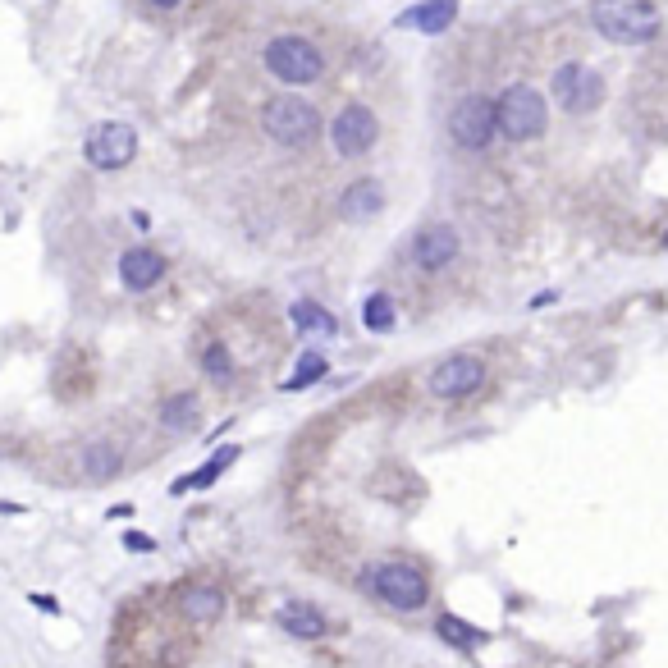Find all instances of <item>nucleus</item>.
Segmentation results:
<instances>
[{
	"mask_svg": "<svg viewBox=\"0 0 668 668\" xmlns=\"http://www.w3.org/2000/svg\"><path fill=\"white\" fill-rule=\"evenodd\" d=\"M376 142H380L376 110L362 106V101H348V106H339V115L330 119V147H334V156L357 161V156H367Z\"/></svg>",
	"mask_w": 668,
	"mask_h": 668,
	"instance_id": "6e6552de",
	"label": "nucleus"
},
{
	"mask_svg": "<svg viewBox=\"0 0 668 668\" xmlns=\"http://www.w3.org/2000/svg\"><path fill=\"white\" fill-rule=\"evenodd\" d=\"M362 586H367V595H376L380 604H389L394 614H417V609H426V600H431L426 572L408 559H389V563L367 568L362 572Z\"/></svg>",
	"mask_w": 668,
	"mask_h": 668,
	"instance_id": "f03ea898",
	"label": "nucleus"
},
{
	"mask_svg": "<svg viewBox=\"0 0 668 668\" xmlns=\"http://www.w3.org/2000/svg\"><path fill=\"white\" fill-rule=\"evenodd\" d=\"M595 33L618 46H646L664 33V14L655 0H591Z\"/></svg>",
	"mask_w": 668,
	"mask_h": 668,
	"instance_id": "f257e3e1",
	"label": "nucleus"
},
{
	"mask_svg": "<svg viewBox=\"0 0 668 668\" xmlns=\"http://www.w3.org/2000/svg\"><path fill=\"white\" fill-rule=\"evenodd\" d=\"M275 623H280L289 636H298V641H321V636L330 632V618L307 600H284L280 609H275Z\"/></svg>",
	"mask_w": 668,
	"mask_h": 668,
	"instance_id": "2eb2a0df",
	"label": "nucleus"
},
{
	"mask_svg": "<svg viewBox=\"0 0 668 668\" xmlns=\"http://www.w3.org/2000/svg\"><path fill=\"white\" fill-rule=\"evenodd\" d=\"M380 211H385V188H380V179H357V184H348L344 197H339V216H344L348 225H367Z\"/></svg>",
	"mask_w": 668,
	"mask_h": 668,
	"instance_id": "4468645a",
	"label": "nucleus"
},
{
	"mask_svg": "<svg viewBox=\"0 0 668 668\" xmlns=\"http://www.w3.org/2000/svg\"><path fill=\"white\" fill-rule=\"evenodd\" d=\"M325 376H330V362H325V353H316V348H312V353L298 357V367H293V376L284 380V389L293 394V389H307V385H316V380H325Z\"/></svg>",
	"mask_w": 668,
	"mask_h": 668,
	"instance_id": "5701e85b",
	"label": "nucleus"
},
{
	"mask_svg": "<svg viewBox=\"0 0 668 668\" xmlns=\"http://www.w3.org/2000/svg\"><path fill=\"white\" fill-rule=\"evenodd\" d=\"M481 385H485V362L476 353H453L431 371V394L435 399H449V403L476 394Z\"/></svg>",
	"mask_w": 668,
	"mask_h": 668,
	"instance_id": "9d476101",
	"label": "nucleus"
},
{
	"mask_svg": "<svg viewBox=\"0 0 668 668\" xmlns=\"http://www.w3.org/2000/svg\"><path fill=\"white\" fill-rule=\"evenodd\" d=\"M289 321L298 334H321V339H330V334H339V321H334L330 312H325L316 298H298L289 302Z\"/></svg>",
	"mask_w": 668,
	"mask_h": 668,
	"instance_id": "6ab92c4d",
	"label": "nucleus"
},
{
	"mask_svg": "<svg viewBox=\"0 0 668 668\" xmlns=\"http://www.w3.org/2000/svg\"><path fill=\"white\" fill-rule=\"evenodd\" d=\"M453 19H458V0H421L408 14H399V28H417L426 37H440L453 28Z\"/></svg>",
	"mask_w": 668,
	"mask_h": 668,
	"instance_id": "dca6fc26",
	"label": "nucleus"
},
{
	"mask_svg": "<svg viewBox=\"0 0 668 668\" xmlns=\"http://www.w3.org/2000/svg\"><path fill=\"white\" fill-rule=\"evenodd\" d=\"M119 467H124V453H119V444L92 440L83 449V476H87V481H115Z\"/></svg>",
	"mask_w": 668,
	"mask_h": 668,
	"instance_id": "aec40b11",
	"label": "nucleus"
},
{
	"mask_svg": "<svg viewBox=\"0 0 668 668\" xmlns=\"http://www.w3.org/2000/svg\"><path fill=\"white\" fill-rule=\"evenodd\" d=\"M197 362H202V371H206L211 385H229V380H234V353L225 348V339H206Z\"/></svg>",
	"mask_w": 668,
	"mask_h": 668,
	"instance_id": "412c9836",
	"label": "nucleus"
},
{
	"mask_svg": "<svg viewBox=\"0 0 668 668\" xmlns=\"http://www.w3.org/2000/svg\"><path fill=\"white\" fill-rule=\"evenodd\" d=\"M238 453H243L238 444H225V449H216L202 467H197V472L179 476V481L170 485V495H188V490H211V485H216L220 476H225V467H234V463H238Z\"/></svg>",
	"mask_w": 668,
	"mask_h": 668,
	"instance_id": "f3484780",
	"label": "nucleus"
},
{
	"mask_svg": "<svg viewBox=\"0 0 668 668\" xmlns=\"http://www.w3.org/2000/svg\"><path fill=\"white\" fill-rule=\"evenodd\" d=\"M261 65H266V74L284 87H312V83H321V74H325V51L298 33H284V37H270L266 42Z\"/></svg>",
	"mask_w": 668,
	"mask_h": 668,
	"instance_id": "20e7f679",
	"label": "nucleus"
},
{
	"mask_svg": "<svg viewBox=\"0 0 668 668\" xmlns=\"http://www.w3.org/2000/svg\"><path fill=\"white\" fill-rule=\"evenodd\" d=\"M495 124L508 142H536L550 124V106L531 83H508L495 97Z\"/></svg>",
	"mask_w": 668,
	"mask_h": 668,
	"instance_id": "39448f33",
	"label": "nucleus"
},
{
	"mask_svg": "<svg viewBox=\"0 0 668 668\" xmlns=\"http://www.w3.org/2000/svg\"><path fill=\"white\" fill-rule=\"evenodd\" d=\"M362 325H367L371 334H389V330H394V325H399L394 298H389V293H371V298L362 302Z\"/></svg>",
	"mask_w": 668,
	"mask_h": 668,
	"instance_id": "4be33fe9",
	"label": "nucleus"
},
{
	"mask_svg": "<svg viewBox=\"0 0 668 668\" xmlns=\"http://www.w3.org/2000/svg\"><path fill=\"white\" fill-rule=\"evenodd\" d=\"M449 138L467 151H485L490 142L499 138V124H495V97L485 92H467L458 106L449 110Z\"/></svg>",
	"mask_w": 668,
	"mask_h": 668,
	"instance_id": "0eeeda50",
	"label": "nucleus"
},
{
	"mask_svg": "<svg viewBox=\"0 0 668 668\" xmlns=\"http://www.w3.org/2000/svg\"><path fill=\"white\" fill-rule=\"evenodd\" d=\"M165 280V257L151 248H129L119 257V284L129 293H147Z\"/></svg>",
	"mask_w": 668,
	"mask_h": 668,
	"instance_id": "f8f14e48",
	"label": "nucleus"
},
{
	"mask_svg": "<svg viewBox=\"0 0 668 668\" xmlns=\"http://www.w3.org/2000/svg\"><path fill=\"white\" fill-rule=\"evenodd\" d=\"M151 5H156V10H179L184 0H151Z\"/></svg>",
	"mask_w": 668,
	"mask_h": 668,
	"instance_id": "bb28decb",
	"label": "nucleus"
},
{
	"mask_svg": "<svg viewBox=\"0 0 668 668\" xmlns=\"http://www.w3.org/2000/svg\"><path fill=\"white\" fill-rule=\"evenodd\" d=\"M261 133L289 151H302L321 138V110L307 97H298V92H280V97H270L261 106Z\"/></svg>",
	"mask_w": 668,
	"mask_h": 668,
	"instance_id": "7ed1b4c3",
	"label": "nucleus"
},
{
	"mask_svg": "<svg viewBox=\"0 0 668 668\" xmlns=\"http://www.w3.org/2000/svg\"><path fill=\"white\" fill-rule=\"evenodd\" d=\"M179 614L197 627L220 623V614H225V591H220L216 582H188L184 591H179Z\"/></svg>",
	"mask_w": 668,
	"mask_h": 668,
	"instance_id": "ddd939ff",
	"label": "nucleus"
},
{
	"mask_svg": "<svg viewBox=\"0 0 668 668\" xmlns=\"http://www.w3.org/2000/svg\"><path fill=\"white\" fill-rule=\"evenodd\" d=\"M550 97L568 119H586V115H595L604 101V78L595 74L591 65H582V60H568V65L554 69Z\"/></svg>",
	"mask_w": 668,
	"mask_h": 668,
	"instance_id": "423d86ee",
	"label": "nucleus"
},
{
	"mask_svg": "<svg viewBox=\"0 0 668 668\" xmlns=\"http://www.w3.org/2000/svg\"><path fill=\"white\" fill-rule=\"evenodd\" d=\"M664 248H668V229H664Z\"/></svg>",
	"mask_w": 668,
	"mask_h": 668,
	"instance_id": "cd10ccee",
	"label": "nucleus"
},
{
	"mask_svg": "<svg viewBox=\"0 0 668 668\" xmlns=\"http://www.w3.org/2000/svg\"><path fill=\"white\" fill-rule=\"evenodd\" d=\"M458 252H463V238H458V229H453V225H426V229H417V234H412V243H408L412 266L426 270V275L453 266V261H458Z\"/></svg>",
	"mask_w": 668,
	"mask_h": 668,
	"instance_id": "9b49d317",
	"label": "nucleus"
},
{
	"mask_svg": "<svg viewBox=\"0 0 668 668\" xmlns=\"http://www.w3.org/2000/svg\"><path fill=\"white\" fill-rule=\"evenodd\" d=\"M161 431H170V435H188V431H197V421H202V399H197L193 389H184V394H170V399L161 403Z\"/></svg>",
	"mask_w": 668,
	"mask_h": 668,
	"instance_id": "a211bd4d",
	"label": "nucleus"
},
{
	"mask_svg": "<svg viewBox=\"0 0 668 668\" xmlns=\"http://www.w3.org/2000/svg\"><path fill=\"white\" fill-rule=\"evenodd\" d=\"M83 156L92 170H124V165H133V156H138V129L133 124H124V119H106V124H97V129L83 138Z\"/></svg>",
	"mask_w": 668,
	"mask_h": 668,
	"instance_id": "1a4fd4ad",
	"label": "nucleus"
},
{
	"mask_svg": "<svg viewBox=\"0 0 668 668\" xmlns=\"http://www.w3.org/2000/svg\"><path fill=\"white\" fill-rule=\"evenodd\" d=\"M28 600H33L42 614H60V600H55V595H28Z\"/></svg>",
	"mask_w": 668,
	"mask_h": 668,
	"instance_id": "a878e982",
	"label": "nucleus"
},
{
	"mask_svg": "<svg viewBox=\"0 0 668 668\" xmlns=\"http://www.w3.org/2000/svg\"><path fill=\"white\" fill-rule=\"evenodd\" d=\"M435 632L449 641V646H458V650H476L485 641V632L481 627H472V623H463V618H453V614H444L440 623H435Z\"/></svg>",
	"mask_w": 668,
	"mask_h": 668,
	"instance_id": "b1692460",
	"label": "nucleus"
},
{
	"mask_svg": "<svg viewBox=\"0 0 668 668\" xmlns=\"http://www.w3.org/2000/svg\"><path fill=\"white\" fill-rule=\"evenodd\" d=\"M124 550H133V554H151V550H156V540L142 536V531H124Z\"/></svg>",
	"mask_w": 668,
	"mask_h": 668,
	"instance_id": "393cba45",
	"label": "nucleus"
}]
</instances>
